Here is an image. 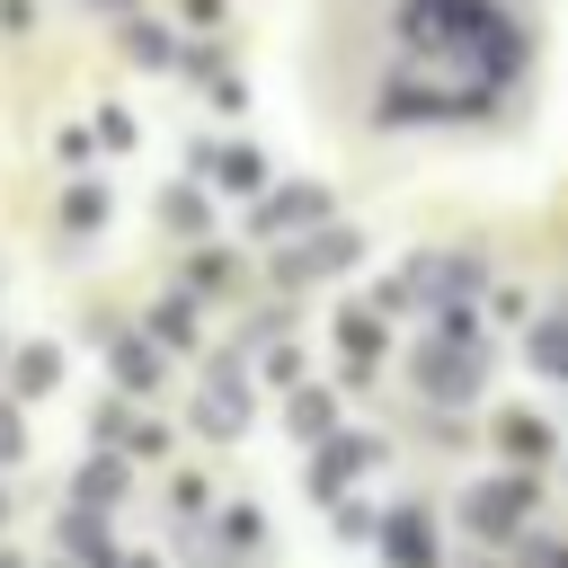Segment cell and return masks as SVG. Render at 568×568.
I'll return each instance as SVG.
<instances>
[{"instance_id":"cell-1","label":"cell","mask_w":568,"mask_h":568,"mask_svg":"<svg viewBox=\"0 0 568 568\" xmlns=\"http://www.w3.org/2000/svg\"><path fill=\"white\" fill-rule=\"evenodd\" d=\"M382 541H390V568H435V532H426V515H390Z\"/></svg>"},{"instance_id":"cell-2","label":"cell","mask_w":568,"mask_h":568,"mask_svg":"<svg viewBox=\"0 0 568 568\" xmlns=\"http://www.w3.org/2000/svg\"><path fill=\"white\" fill-rule=\"evenodd\" d=\"M355 257V240L346 231H320V240H302L293 257H284V275H328V266H346Z\"/></svg>"},{"instance_id":"cell-3","label":"cell","mask_w":568,"mask_h":568,"mask_svg":"<svg viewBox=\"0 0 568 568\" xmlns=\"http://www.w3.org/2000/svg\"><path fill=\"white\" fill-rule=\"evenodd\" d=\"M9 382H18V390H9V399H44V390H53V382H62V355H53V346H27V355H18V364H9Z\"/></svg>"},{"instance_id":"cell-4","label":"cell","mask_w":568,"mask_h":568,"mask_svg":"<svg viewBox=\"0 0 568 568\" xmlns=\"http://www.w3.org/2000/svg\"><path fill=\"white\" fill-rule=\"evenodd\" d=\"M470 373H479L470 355H417V382H426L435 399H470Z\"/></svg>"},{"instance_id":"cell-5","label":"cell","mask_w":568,"mask_h":568,"mask_svg":"<svg viewBox=\"0 0 568 568\" xmlns=\"http://www.w3.org/2000/svg\"><path fill=\"white\" fill-rule=\"evenodd\" d=\"M515 515H524V488H470V524H479L488 541H497Z\"/></svg>"},{"instance_id":"cell-6","label":"cell","mask_w":568,"mask_h":568,"mask_svg":"<svg viewBox=\"0 0 568 568\" xmlns=\"http://www.w3.org/2000/svg\"><path fill=\"white\" fill-rule=\"evenodd\" d=\"M364 462H373V444H364V435H355V444H328V462L311 470V488H337V479H346V470H364Z\"/></svg>"},{"instance_id":"cell-7","label":"cell","mask_w":568,"mask_h":568,"mask_svg":"<svg viewBox=\"0 0 568 568\" xmlns=\"http://www.w3.org/2000/svg\"><path fill=\"white\" fill-rule=\"evenodd\" d=\"M213 169H222V186H231V195H248V186L266 178V160H257V151H222Z\"/></svg>"},{"instance_id":"cell-8","label":"cell","mask_w":568,"mask_h":568,"mask_svg":"<svg viewBox=\"0 0 568 568\" xmlns=\"http://www.w3.org/2000/svg\"><path fill=\"white\" fill-rule=\"evenodd\" d=\"M62 213H71V231H89V222L106 213V195H98V186H71V195H62Z\"/></svg>"},{"instance_id":"cell-9","label":"cell","mask_w":568,"mask_h":568,"mask_svg":"<svg viewBox=\"0 0 568 568\" xmlns=\"http://www.w3.org/2000/svg\"><path fill=\"white\" fill-rule=\"evenodd\" d=\"M311 213H320V195H311V186H293V195H275V204H266V222H311Z\"/></svg>"},{"instance_id":"cell-10","label":"cell","mask_w":568,"mask_h":568,"mask_svg":"<svg viewBox=\"0 0 568 568\" xmlns=\"http://www.w3.org/2000/svg\"><path fill=\"white\" fill-rule=\"evenodd\" d=\"M151 328H160L169 346H186V337H195V320H186V302H160V311H151Z\"/></svg>"},{"instance_id":"cell-11","label":"cell","mask_w":568,"mask_h":568,"mask_svg":"<svg viewBox=\"0 0 568 568\" xmlns=\"http://www.w3.org/2000/svg\"><path fill=\"white\" fill-rule=\"evenodd\" d=\"M320 426H328V390H302L293 399V435H320Z\"/></svg>"},{"instance_id":"cell-12","label":"cell","mask_w":568,"mask_h":568,"mask_svg":"<svg viewBox=\"0 0 568 568\" xmlns=\"http://www.w3.org/2000/svg\"><path fill=\"white\" fill-rule=\"evenodd\" d=\"M115 488H124V462H89L80 470V497H115Z\"/></svg>"},{"instance_id":"cell-13","label":"cell","mask_w":568,"mask_h":568,"mask_svg":"<svg viewBox=\"0 0 568 568\" xmlns=\"http://www.w3.org/2000/svg\"><path fill=\"white\" fill-rule=\"evenodd\" d=\"M337 337H346V355H373V346H382V328H373L364 311H346V328H337Z\"/></svg>"},{"instance_id":"cell-14","label":"cell","mask_w":568,"mask_h":568,"mask_svg":"<svg viewBox=\"0 0 568 568\" xmlns=\"http://www.w3.org/2000/svg\"><path fill=\"white\" fill-rule=\"evenodd\" d=\"M115 364H124V382H133V390H151V373H160V364H151V346H115Z\"/></svg>"},{"instance_id":"cell-15","label":"cell","mask_w":568,"mask_h":568,"mask_svg":"<svg viewBox=\"0 0 568 568\" xmlns=\"http://www.w3.org/2000/svg\"><path fill=\"white\" fill-rule=\"evenodd\" d=\"M532 355H541L550 373H568V328H541V337H532Z\"/></svg>"},{"instance_id":"cell-16","label":"cell","mask_w":568,"mask_h":568,"mask_svg":"<svg viewBox=\"0 0 568 568\" xmlns=\"http://www.w3.org/2000/svg\"><path fill=\"white\" fill-rule=\"evenodd\" d=\"M0 462H18V426H9V408H0Z\"/></svg>"}]
</instances>
